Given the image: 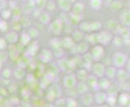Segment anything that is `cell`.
Here are the masks:
<instances>
[{
  "mask_svg": "<svg viewBox=\"0 0 130 107\" xmlns=\"http://www.w3.org/2000/svg\"><path fill=\"white\" fill-rule=\"evenodd\" d=\"M27 33H28L31 39H36L39 36V30L37 28H35V27H31V28H29Z\"/></svg>",
  "mask_w": 130,
  "mask_h": 107,
  "instance_id": "obj_30",
  "label": "cell"
},
{
  "mask_svg": "<svg viewBox=\"0 0 130 107\" xmlns=\"http://www.w3.org/2000/svg\"><path fill=\"white\" fill-rule=\"evenodd\" d=\"M81 102L85 106H90L94 103V96L89 92L85 93V94L81 95Z\"/></svg>",
  "mask_w": 130,
  "mask_h": 107,
  "instance_id": "obj_16",
  "label": "cell"
},
{
  "mask_svg": "<svg viewBox=\"0 0 130 107\" xmlns=\"http://www.w3.org/2000/svg\"><path fill=\"white\" fill-rule=\"evenodd\" d=\"M102 24L100 21L95 20V21H90V33H95L99 32L101 30Z\"/></svg>",
  "mask_w": 130,
  "mask_h": 107,
  "instance_id": "obj_23",
  "label": "cell"
},
{
  "mask_svg": "<svg viewBox=\"0 0 130 107\" xmlns=\"http://www.w3.org/2000/svg\"><path fill=\"white\" fill-rule=\"evenodd\" d=\"M1 1H3V0H1Z\"/></svg>",
  "mask_w": 130,
  "mask_h": 107,
  "instance_id": "obj_44",
  "label": "cell"
},
{
  "mask_svg": "<svg viewBox=\"0 0 130 107\" xmlns=\"http://www.w3.org/2000/svg\"><path fill=\"white\" fill-rule=\"evenodd\" d=\"M66 107H78L77 102L75 101V100L73 97L67 98L66 101Z\"/></svg>",
  "mask_w": 130,
  "mask_h": 107,
  "instance_id": "obj_35",
  "label": "cell"
},
{
  "mask_svg": "<svg viewBox=\"0 0 130 107\" xmlns=\"http://www.w3.org/2000/svg\"><path fill=\"white\" fill-rule=\"evenodd\" d=\"M128 58L127 55L122 52H116L112 55L111 58V62H112V66H115L116 69L124 68L126 66L128 61Z\"/></svg>",
  "mask_w": 130,
  "mask_h": 107,
  "instance_id": "obj_1",
  "label": "cell"
},
{
  "mask_svg": "<svg viewBox=\"0 0 130 107\" xmlns=\"http://www.w3.org/2000/svg\"><path fill=\"white\" fill-rule=\"evenodd\" d=\"M57 6L59 7L62 11L68 12L71 11L72 8V3L70 0H57Z\"/></svg>",
  "mask_w": 130,
  "mask_h": 107,
  "instance_id": "obj_14",
  "label": "cell"
},
{
  "mask_svg": "<svg viewBox=\"0 0 130 107\" xmlns=\"http://www.w3.org/2000/svg\"><path fill=\"white\" fill-rule=\"evenodd\" d=\"M89 46L90 44H88L87 42H78L77 45H75L73 49H75L76 52L80 55H84V54L87 53L89 50Z\"/></svg>",
  "mask_w": 130,
  "mask_h": 107,
  "instance_id": "obj_12",
  "label": "cell"
},
{
  "mask_svg": "<svg viewBox=\"0 0 130 107\" xmlns=\"http://www.w3.org/2000/svg\"><path fill=\"white\" fill-rule=\"evenodd\" d=\"M71 11H72V13H74L75 15H80L84 11V4L79 2L74 3V5L72 6Z\"/></svg>",
  "mask_w": 130,
  "mask_h": 107,
  "instance_id": "obj_24",
  "label": "cell"
},
{
  "mask_svg": "<svg viewBox=\"0 0 130 107\" xmlns=\"http://www.w3.org/2000/svg\"><path fill=\"white\" fill-rule=\"evenodd\" d=\"M113 37L114 36L111 33V32L107 30L99 31L98 33H96L97 42L103 46L109 45L111 42V41H112Z\"/></svg>",
  "mask_w": 130,
  "mask_h": 107,
  "instance_id": "obj_2",
  "label": "cell"
},
{
  "mask_svg": "<svg viewBox=\"0 0 130 107\" xmlns=\"http://www.w3.org/2000/svg\"><path fill=\"white\" fill-rule=\"evenodd\" d=\"M103 3H104V0H90L89 5L92 8L93 10L98 11L102 7Z\"/></svg>",
  "mask_w": 130,
  "mask_h": 107,
  "instance_id": "obj_25",
  "label": "cell"
},
{
  "mask_svg": "<svg viewBox=\"0 0 130 107\" xmlns=\"http://www.w3.org/2000/svg\"><path fill=\"white\" fill-rule=\"evenodd\" d=\"M98 84H99V88H100V90H107L111 86V81L110 79L104 76L98 79Z\"/></svg>",
  "mask_w": 130,
  "mask_h": 107,
  "instance_id": "obj_19",
  "label": "cell"
},
{
  "mask_svg": "<svg viewBox=\"0 0 130 107\" xmlns=\"http://www.w3.org/2000/svg\"><path fill=\"white\" fill-rule=\"evenodd\" d=\"M104 48L101 45H95L93 46L91 55L93 61L95 62H100L104 56Z\"/></svg>",
  "mask_w": 130,
  "mask_h": 107,
  "instance_id": "obj_5",
  "label": "cell"
},
{
  "mask_svg": "<svg viewBox=\"0 0 130 107\" xmlns=\"http://www.w3.org/2000/svg\"><path fill=\"white\" fill-rule=\"evenodd\" d=\"M0 73H1L2 76L5 79H9L11 77L12 75V71L10 69V68H3V70H1L0 71Z\"/></svg>",
  "mask_w": 130,
  "mask_h": 107,
  "instance_id": "obj_33",
  "label": "cell"
},
{
  "mask_svg": "<svg viewBox=\"0 0 130 107\" xmlns=\"http://www.w3.org/2000/svg\"><path fill=\"white\" fill-rule=\"evenodd\" d=\"M37 48H38L37 45H34V44L31 45V46H29L28 49V53H29L31 55H34L35 54L37 53Z\"/></svg>",
  "mask_w": 130,
  "mask_h": 107,
  "instance_id": "obj_39",
  "label": "cell"
},
{
  "mask_svg": "<svg viewBox=\"0 0 130 107\" xmlns=\"http://www.w3.org/2000/svg\"><path fill=\"white\" fill-rule=\"evenodd\" d=\"M120 22L124 27L128 28L130 25V15L128 10H124L120 14Z\"/></svg>",
  "mask_w": 130,
  "mask_h": 107,
  "instance_id": "obj_17",
  "label": "cell"
},
{
  "mask_svg": "<svg viewBox=\"0 0 130 107\" xmlns=\"http://www.w3.org/2000/svg\"><path fill=\"white\" fill-rule=\"evenodd\" d=\"M49 30L54 36H59L63 30V20L57 18L51 21L49 23Z\"/></svg>",
  "mask_w": 130,
  "mask_h": 107,
  "instance_id": "obj_3",
  "label": "cell"
},
{
  "mask_svg": "<svg viewBox=\"0 0 130 107\" xmlns=\"http://www.w3.org/2000/svg\"><path fill=\"white\" fill-rule=\"evenodd\" d=\"M0 20H1V18H0Z\"/></svg>",
  "mask_w": 130,
  "mask_h": 107,
  "instance_id": "obj_43",
  "label": "cell"
},
{
  "mask_svg": "<svg viewBox=\"0 0 130 107\" xmlns=\"http://www.w3.org/2000/svg\"><path fill=\"white\" fill-rule=\"evenodd\" d=\"M2 66H3V64H1V63H0V71H1V68H2Z\"/></svg>",
  "mask_w": 130,
  "mask_h": 107,
  "instance_id": "obj_42",
  "label": "cell"
},
{
  "mask_svg": "<svg viewBox=\"0 0 130 107\" xmlns=\"http://www.w3.org/2000/svg\"><path fill=\"white\" fill-rule=\"evenodd\" d=\"M111 42H113L116 46H121L124 43V40H123L122 36H119V35L115 36V37H113Z\"/></svg>",
  "mask_w": 130,
  "mask_h": 107,
  "instance_id": "obj_31",
  "label": "cell"
},
{
  "mask_svg": "<svg viewBox=\"0 0 130 107\" xmlns=\"http://www.w3.org/2000/svg\"><path fill=\"white\" fill-rule=\"evenodd\" d=\"M12 75L16 79H24L25 76V71L24 69H22L20 68H18L12 71Z\"/></svg>",
  "mask_w": 130,
  "mask_h": 107,
  "instance_id": "obj_27",
  "label": "cell"
},
{
  "mask_svg": "<svg viewBox=\"0 0 130 107\" xmlns=\"http://www.w3.org/2000/svg\"><path fill=\"white\" fill-rule=\"evenodd\" d=\"M94 96V103H96L97 105H104V103L107 102V95L105 92H103L100 90H98L95 92Z\"/></svg>",
  "mask_w": 130,
  "mask_h": 107,
  "instance_id": "obj_8",
  "label": "cell"
},
{
  "mask_svg": "<svg viewBox=\"0 0 130 107\" xmlns=\"http://www.w3.org/2000/svg\"><path fill=\"white\" fill-rule=\"evenodd\" d=\"M53 58V51L49 49H43L39 54V59L44 63H48V62H51Z\"/></svg>",
  "mask_w": 130,
  "mask_h": 107,
  "instance_id": "obj_7",
  "label": "cell"
},
{
  "mask_svg": "<svg viewBox=\"0 0 130 107\" xmlns=\"http://www.w3.org/2000/svg\"><path fill=\"white\" fill-rule=\"evenodd\" d=\"M116 71H117V69H116L115 66H107V68H105L104 76L108 79H114L116 78Z\"/></svg>",
  "mask_w": 130,
  "mask_h": 107,
  "instance_id": "obj_20",
  "label": "cell"
},
{
  "mask_svg": "<svg viewBox=\"0 0 130 107\" xmlns=\"http://www.w3.org/2000/svg\"><path fill=\"white\" fill-rule=\"evenodd\" d=\"M78 79L76 78V75L74 73H68L64 75L63 77V87L66 89H73L75 88L77 84Z\"/></svg>",
  "mask_w": 130,
  "mask_h": 107,
  "instance_id": "obj_4",
  "label": "cell"
},
{
  "mask_svg": "<svg viewBox=\"0 0 130 107\" xmlns=\"http://www.w3.org/2000/svg\"><path fill=\"white\" fill-rule=\"evenodd\" d=\"M8 59V53L4 50H0V63L3 64L4 62H7Z\"/></svg>",
  "mask_w": 130,
  "mask_h": 107,
  "instance_id": "obj_34",
  "label": "cell"
},
{
  "mask_svg": "<svg viewBox=\"0 0 130 107\" xmlns=\"http://www.w3.org/2000/svg\"><path fill=\"white\" fill-rule=\"evenodd\" d=\"M19 33H18L16 31H10V32H7L5 34V37L4 39L6 40V42L10 43V44H15L17 42H19Z\"/></svg>",
  "mask_w": 130,
  "mask_h": 107,
  "instance_id": "obj_10",
  "label": "cell"
},
{
  "mask_svg": "<svg viewBox=\"0 0 130 107\" xmlns=\"http://www.w3.org/2000/svg\"><path fill=\"white\" fill-rule=\"evenodd\" d=\"M7 48V42L4 37H0V50H4Z\"/></svg>",
  "mask_w": 130,
  "mask_h": 107,
  "instance_id": "obj_41",
  "label": "cell"
},
{
  "mask_svg": "<svg viewBox=\"0 0 130 107\" xmlns=\"http://www.w3.org/2000/svg\"><path fill=\"white\" fill-rule=\"evenodd\" d=\"M120 103H121V105H125L127 103V101H128V96L126 93H122L120 96Z\"/></svg>",
  "mask_w": 130,
  "mask_h": 107,
  "instance_id": "obj_37",
  "label": "cell"
},
{
  "mask_svg": "<svg viewBox=\"0 0 130 107\" xmlns=\"http://www.w3.org/2000/svg\"><path fill=\"white\" fill-rule=\"evenodd\" d=\"M11 16V11L9 10H3L1 11V19L2 20H7L10 18V16Z\"/></svg>",
  "mask_w": 130,
  "mask_h": 107,
  "instance_id": "obj_36",
  "label": "cell"
},
{
  "mask_svg": "<svg viewBox=\"0 0 130 107\" xmlns=\"http://www.w3.org/2000/svg\"><path fill=\"white\" fill-rule=\"evenodd\" d=\"M98 78L95 77L94 75H89L88 77L86 80L87 84H88V86L90 88L95 89V91L100 90V88H99V84H98Z\"/></svg>",
  "mask_w": 130,
  "mask_h": 107,
  "instance_id": "obj_13",
  "label": "cell"
},
{
  "mask_svg": "<svg viewBox=\"0 0 130 107\" xmlns=\"http://www.w3.org/2000/svg\"><path fill=\"white\" fill-rule=\"evenodd\" d=\"M37 18L38 21L42 24H48L51 22V16L48 11H42Z\"/></svg>",
  "mask_w": 130,
  "mask_h": 107,
  "instance_id": "obj_18",
  "label": "cell"
},
{
  "mask_svg": "<svg viewBox=\"0 0 130 107\" xmlns=\"http://www.w3.org/2000/svg\"><path fill=\"white\" fill-rule=\"evenodd\" d=\"M79 30H81L84 33H90V21H82L79 24Z\"/></svg>",
  "mask_w": 130,
  "mask_h": 107,
  "instance_id": "obj_29",
  "label": "cell"
},
{
  "mask_svg": "<svg viewBox=\"0 0 130 107\" xmlns=\"http://www.w3.org/2000/svg\"><path fill=\"white\" fill-rule=\"evenodd\" d=\"M74 46L75 42L70 36H66L63 39L61 40V46L63 49H66V50L73 49Z\"/></svg>",
  "mask_w": 130,
  "mask_h": 107,
  "instance_id": "obj_11",
  "label": "cell"
},
{
  "mask_svg": "<svg viewBox=\"0 0 130 107\" xmlns=\"http://www.w3.org/2000/svg\"><path fill=\"white\" fill-rule=\"evenodd\" d=\"M47 0H35V4L38 8H43L45 7Z\"/></svg>",
  "mask_w": 130,
  "mask_h": 107,
  "instance_id": "obj_38",
  "label": "cell"
},
{
  "mask_svg": "<svg viewBox=\"0 0 130 107\" xmlns=\"http://www.w3.org/2000/svg\"><path fill=\"white\" fill-rule=\"evenodd\" d=\"M31 40L32 39H31L28 33L27 32H24L23 33L19 35V41L23 46H27V45L31 42Z\"/></svg>",
  "mask_w": 130,
  "mask_h": 107,
  "instance_id": "obj_26",
  "label": "cell"
},
{
  "mask_svg": "<svg viewBox=\"0 0 130 107\" xmlns=\"http://www.w3.org/2000/svg\"><path fill=\"white\" fill-rule=\"evenodd\" d=\"M7 23L5 20H0V31L1 32H4V31H6L7 29Z\"/></svg>",
  "mask_w": 130,
  "mask_h": 107,
  "instance_id": "obj_40",
  "label": "cell"
},
{
  "mask_svg": "<svg viewBox=\"0 0 130 107\" xmlns=\"http://www.w3.org/2000/svg\"><path fill=\"white\" fill-rule=\"evenodd\" d=\"M105 68H106V66H104V63H102L100 62H95V63H93L91 66L92 75H94L98 79L104 77V73H105Z\"/></svg>",
  "mask_w": 130,
  "mask_h": 107,
  "instance_id": "obj_6",
  "label": "cell"
},
{
  "mask_svg": "<svg viewBox=\"0 0 130 107\" xmlns=\"http://www.w3.org/2000/svg\"><path fill=\"white\" fill-rule=\"evenodd\" d=\"M129 78V71L127 70H124V68L117 69L116 74V78L117 79V81L120 83H124L126 82Z\"/></svg>",
  "mask_w": 130,
  "mask_h": 107,
  "instance_id": "obj_9",
  "label": "cell"
},
{
  "mask_svg": "<svg viewBox=\"0 0 130 107\" xmlns=\"http://www.w3.org/2000/svg\"><path fill=\"white\" fill-rule=\"evenodd\" d=\"M45 7L48 11H54L57 7V3L54 0H49V1H47Z\"/></svg>",
  "mask_w": 130,
  "mask_h": 107,
  "instance_id": "obj_32",
  "label": "cell"
},
{
  "mask_svg": "<svg viewBox=\"0 0 130 107\" xmlns=\"http://www.w3.org/2000/svg\"><path fill=\"white\" fill-rule=\"evenodd\" d=\"M84 37H85V33L79 29L74 31L73 33H72V36H71V37L73 38V40L74 41L75 43L82 42L84 38Z\"/></svg>",
  "mask_w": 130,
  "mask_h": 107,
  "instance_id": "obj_22",
  "label": "cell"
},
{
  "mask_svg": "<svg viewBox=\"0 0 130 107\" xmlns=\"http://www.w3.org/2000/svg\"><path fill=\"white\" fill-rule=\"evenodd\" d=\"M75 88L77 92L79 93L80 95H83L87 93L90 91V88L88 86V84H87L86 81H79L77 82V84H76Z\"/></svg>",
  "mask_w": 130,
  "mask_h": 107,
  "instance_id": "obj_15",
  "label": "cell"
},
{
  "mask_svg": "<svg viewBox=\"0 0 130 107\" xmlns=\"http://www.w3.org/2000/svg\"><path fill=\"white\" fill-rule=\"evenodd\" d=\"M87 42L88 44H92L95 45L97 43V39H96V33H89L87 36Z\"/></svg>",
  "mask_w": 130,
  "mask_h": 107,
  "instance_id": "obj_28",
  "label": "cell"
},
{
  "mask_svg": "<svg viewBox=\"0 0 130 107\" xmlns=\"http://www.w3.org/2000/svg\"><path fill=\"white\" fill-rule=\"evenodd\" d=\"M75 75H76L77 79L79 80V81H86L87 77H88V75H89V73L87 72V69L82 68V69H78Z\"/></svg>",
  "mask_w": 130,
  "mask_h": 107,
  "instance_id": "obj_21",
  "label": "cell"
}]
</instances>
